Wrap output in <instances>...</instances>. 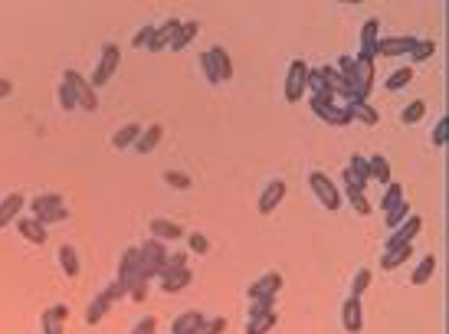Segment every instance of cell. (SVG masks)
<instances>
[{"mask_svg":"<svg viewBox=\"0 0 449 334\" xmlns=\"http://www.w3.org/2000/svg\"><path fill=\"white\" fill-rule=\"evenodd\" d=\"M167 243H158V239H148L138 246V262H141V278L151 282L154 276H161L164 266H167Z\"/></svg>","mask_w":449,"mask_h":334,"instance_id":"6da1fadb","label":"cell"},{"mask_svg":"<svg viewBox=\"0 0 449 334\" xmlns=\"http://www.w3.org/2000/svg\"><path fill=\"white\" fill-rule=\"evenodd\" d=\"M118 288H122L125 295H128V288L138 285V282H144L141 278V262H138V246H128L122 252V262H118Z\"/></svg>","mask_w":449,"mask_h":334,"instance_id":"7a4b0ae2","label":"cell"},{"mask_svg":"<svg viewBox=\"0 0 449 334\" xmlns=\"http://www.w3.org/2000/svg\"><path fill=\"white\" fill-rule=\"evenodd\" d=\"M63 82L72 89V96H76L79 108H86V112H96V108H99V98H96V89H92V82H89L86 76H79L76 69H66Z\"/></svg>","mask_w":449,"mask_h":334,"instance_id":"3957f363","label":"cell"},{"mask_svg":"<svg viewBox=\"0 0 449 334\" xmlns=\"http://www.w3.org/2000/svg\"><path fill=\"white\" fill-rule=\"evenodd\" d=\"M122 295H125V292L118 288V282H112L108 288H102V292H99V295L89 302V308H86V321H89V325H99V321H102V318L112 311V305Z\"/></svg>","mask_w":449,"mask_h":334,"instance_id":"277c9868","label":"cell"},{"mask_svg":"<svg viewBox=\"0 0 449 334\" xmlns=\"http://www.w3.org/2000/svg\"><path fill=\"white\" fill-rule=\"evenodd\" d=\"M308 187H312V193L318 197L322 207H328V210H338V207H341V191L335 187V181H331L328 174L315 171L312 177H308Z\"/></svg>","mask_w":449,"mask_h":334,"instance_id":"5b68a950","label":"cell"},{"mask_svg":"<svg viewBox=\"0 0 449 334\" xmlns=\"http://www.w3.org/2000/svg\"><path fill=\"white\" fill-rule=\"evenodd\" d=\"M118 59H122V49H118V43H106V46H102V56H99L96 72H92V89L106 86L108 79L118 72Z\"/></svg>","mask_w":449,"mask_h":334,"instance_id":"8992f818","label":"cell"},{"mask_svg":"<svg viewBox=\"0 0 449 334\" xmlns=\"http://www.w3.org/2000/svg\"><path fill=\"white\" fill-rule=\"evenodd\" d=\"M305 76H308V63L305 59H292L286 72V102H302L305 96Z\"/></svg>","mask_w":449,"mask_h":334,"instance_id":"52a82bcc","label":"cell"},{"mask_svg":"<svg viewBox=\"0 0 449 334\" xmlns=\"http://www.w3.org/2000/svg\"><path fill=\"white\" fill-rule=\"evenodd\" d=\"M423 229V220L420 217H407V223H400V226L393 229L391 236H387V243H384V249H400V246H413V239H417V233Z\"/></svg>","mask_w":449,"mask_h":334,"instance_id":"ba28073f","label":"cell"},{"mask_svg":"<svg viewBox=\"0 0 449 334\" xmlns=\"http://www.w3.org/2000/svg\"><path fill=\"white\" fill-rule=\"evenodd\" d=\"M417 43V37H384L377 39L374 46V56H384V59H397V56H407Z\"/></svg>","mask_w":449,"mask_h":334,"instance_id":"9c48e42d","label":"cell"},{"mask_svg":"<svg viewBox=\"0 0 449 334\" xmlns=\"http://www.w3.org/2000/svg\"><path fill=\"white\" fill-rule=\"evenodd\" d=\"M158 278H161V292H164V295H177V292H184V288L194 282V272H191V269H164Z\"/></svg>","mask_w":449,"mask_h":334,"instance_id":"30bf717a","label":"cell"},{"mask_svg":"<svg viewBox=\"0 0 449 334\" xmlns=\"http://www.w3.org/2000/svg\"><path fill=\"white\" fill-rule=\"evenodd\" d=\"M308 105H312V112L322 118V122L328 124H338V128H344V124H351V115H348V108H338V105H328V102H322V98H308Z\"/></svg>","mask_w":449,"mask_h":334,"instance_id":"8fae6325","label":"cell"},{"mask_svg":"<svg viewBox=\"0 0 449 334\" xmlns=\"http://www.w3.org/2000/svg\"><path fill=\"white\" fill-rule=\"evenodd\" d=\"M181 23L184 20H177V17H167L161 23V27H154V37H151V53H161V49H167L174 43V37H177V30H181Z\"/></svg>","mask_w":449,"mask_h":334,"instance_id":"7c38bea8","label":"cell"},{"mask_svg":"<svg viewBox=\"0 0 449 334\" xmlns=\"http://www.w3.org/2000/svg\"><path fill=\"white\" fill-rule=\"evenodd\" d=\"M341 181H344V197H348V203H351V207L361 213V217H367V213H371V200L364 197V187H358V181L348 174V167H344Z\"/></svg>","mask_w":449,"mask_h":334,"instance_id":"4fadbf2b","label":"cell"},{"mask_svg":"<svg viewBox=\"0 0 449 334\" xmlns=\"http://www.w3.org/2000/svg\"><path fill=\"white\" fill-rule=\"evenodd\" d=\"M377 30H381V20H364V27H361V53H358V56L354 59H367V63H374V46H377V39H381V33H377Z\"/></svg>","mask_w":449,"mask_h":334,"instance_id":"5bb4252c","label":"cell"},{"mask_svg":"<svg viewBox=\"0 0 449 334\" xmlns=\"http://www.w3.org/2000/svg\"><path fill=\"white\" fill-rule=\"evenodd\" d=\"M286 181H269L266 191L259 193V213H272L279 207V203L286 200Z\"/></svg>","mask_w":449,"mask_h":334,"instance_id":"9a60e30c","label":"cell"},{"mask_svg":"<svg viewBox=\"0 0 449 334\" xmlns=\"http://www.w3.org/2000/svg\"><path fill=\"white\" fill-rule=\"evenodd\" d=\"M207 59H210V66H213V76H217V82H229L233 79V63H229V53L223 46H213L207 49Z\"/></svg>","mask_w":449,"mask_h":334,"instance_id":"2e32d148","label":"cell"},{"mask_svg":"<svg viewBox=\"0 0 449 334\" xmlns=\"http://www.w3.org/2000/svg\"><path fill=\"white\" fill-rule=\"evenodd\" d=\"M66 321H69V308H66V305H53V308H46V311L39 315L43 334H63Z\"/></svg>","mask_w":449,"mask_h":334,"instance_id":"e0dca14e","label":"cell"},{"mask_svg":"<svg viewBox=\"0 0 449 334\" xmlns=\"http://www.w3.org/2000/svg\"><path fill=\"white\" fill-rule=\"evenodd\" d=\"M341 325L348 334H358L364 328V311H361V298H348L341 305Z\"/></svg>","mask_w":449,"mask_h":334,"instance_id":"ac0fdd59","label":"cell"},{"mask_svg":"<svg viewBox=\"0 0 449 334\" xmlns=\"http://www.w3.org/2000/svg\"><path fill=\"white\" fill-rule=\"evenodd\" d=\"M151 239H158V243H177V239H184V229L177 226L174 220L154 217V220H151Z\"/></svg>","mask_w":449,"mask_h":334,"instance_id":"d6986e66","label":"cell"},{"mask_svg":"<svg viewBox=\"0 0 449 334\" xmlns=\"http://www.w3.org/2000/svg\"><path fill=\"white\" fill-rule=\"evenodd\" d=\"M279 288H282V276H279V272H266V276L263 278H256V282H253V285H249V302H253V298H263V295H279Z\"/></svg>","mask_w":449,"mask_h":334,"instance_id":"ffe728a7","label":"cell"},{"mask_svg":"<svg viewBox=\"0 0 449 334\" xmlns=\"http://www.w3.org/2000/svg\"><path fill=\"white\" fill-rule=\"evenodd\" d=\"M203 325H207V315H201V311H184L171 325V334H197Z\"/></svg>","mask_w":449,"mask_h":334,"instance_id":"44dd1931","label":"cell"},{"mask_svg":"<svg viewBox=\"0 0 449 334\" xmlns=\"http://www.w3.org/2000/svg\"><path fill=\"white\" fill-rule=\"evenodd\" d=\"M17 233L27 239V243H37V246H43V243H46V226H39L33 217H20V220H17Z\"/></svg>","mask_w":449,"mask_h":334,"instance_id":"7402d4cb","label":"cell"},{"mask_svg":"<svg viewBox=\"0 0 449 334\" xmlns=\"http://www.w3.org/2000/svg\"><path fill=\"white\" fill-rule=\"evenodd\" d=\"M23 193H7L4 200H0V229L10 226L13 223V217H20V210H23Z\"/></svg>","mask_w":449,"mask_h":334,"instance_id":"603a6c76","label":"cell"},{"mask_svg":"<svg viewBox=\"0 0 449 334\" xmlns=\"http://www.w3.org/2000/svg\"><path fill=\"white\" fill-rule=\"evenodd\" d=\"M161 138H164V128H161V124H151V128H144V131L138 134V141H134L132 148L138 154H151L154 148H158V141H161Z\"/></svg>","mask_w":449,"mask_h":334,"instance_id":"cb8c5ba5","label":"cell"},{"mask_svg":"<svg viewBox=\"0 0 449 334\" xmlns=\"http://www.w3.org/2000/svg\"><path fill=\"white\" fill-rule=\"evenodd\" d=\"M413 256V246H400V249H384L381 256V269L384 272H393V269H400L407 259Z\"/></svg>","mask_w":449,"mask_h":334,"instance_id":"d4e9b609","label":"cell"},{"mask_svg":"<svg viewBox=\"0 0 449 334\" xmlns=\"http://www.w3.org/2000/svg\"><path fill=\"white\" fill-rule=\"evenodd\" d=\"M63 207V193H39V197H33L30 200V210H33V217H39V213H53Z\"/></svg>","mask_w":449,"mask_h":334,"instance_id":"484cf974","label":"cell"},{"mask_svg":"<svg viewBox=\"0 0 449 334\" xmlns=\"http://www.w3.org/2000/svg\"><path fill=\"white\" fill-rule=\"evenodd\" d=\"M410 82H413V66H400L384 79V89H387V92H400V89H407Z\"/></svg>","mask_w":449,"mask_h":334,"instance_id":"4316f807","label":"cell"},{"mask_svg":"<svg viewBox=\"0 0 449 334\" xmlns=\"http://www.w3.org/2000/svg\"><path fill=\"white\" fill-rule=\"evenodd\" d=\"M348 115H351V122H364V124H377L381 122V115L374 112L367 102H348Z\"/></svg>","mask_w":449,"mask_h":334,"instance_id":"83f0119b","label":"cell"},{"mask_svg":"<svg viewBox=\"0 0 449 334\" xmlns=\"http://www.w3.org/2000/svg\"><path fill=\"white\" fill-rule=\"evenodd\" d=\"M367 174H371V181L391 184V161L381 158V154H374V158H367Z\"/></svg>","mask_w":449,"mask_h":334,"instance_id":"f1b7e54d","label":"cell"},{"mask_svg":"<svg viewBox=\"0 0 449 334\" xmlns=\"http://www.w3.org/2000/svg\"><path fill=\"white\" fill-rule=\"evenodd\" d=\"M138 134H141V124H125V128H118V131L112 134V148H118V151H122V148H132L134 141H138Z\"/></svg>","mask_w":449,"mask_h":334,"instance_id":"f546056e","label":"cell"},{"mask_svg":"<svg viewBox=\"0 0 449 334\" xmlns=\"http://www.w3.org/2000/svg\"><path fill=\"white\" fill-rule=\"evenodd\" d=\"M197 33H201V23H197V20H187V23H181V30H177V37H174L171 49H174V53H181V49L187 46V43H191Z\"/></svg>","mask_w":449,"mask_h":334,"instance_id":"4dcf8cb0","label":"cell"},{"mask_svg":"<svg viewBox=\"0 0 449 334\" xmlns=\"http://www.w3.org/2000/svg\"><path fill=\"white\" fill-rule=\"evenodd\" d=\"M59 266H63V272H66L69 278L79 276V252L72 246H59Z\"/></svg>","mask_w":449,"mask_h":334,"instance_id":"1f68e13d","label":"cell"},{"mask_svg":"<svg viewBox=\"0 0 449 334\" xmlns=\"http://www.w3.org/2000/svg\"><path fill=\"white\" fill-rule=\"evenodd\" d=\"M276 325H279V315H276V311H269V315H263V318H249L246 334H269Z\"/></svg>","mask_w":449,"mask_h":334,"instance_id":"d6a6232c","label":"cell"},{"mask_svg":"<svg viewBox=\"0 0 449 334\" xmlns=\"http://www.w3.org/2000/svg\"><path fill=\"white\" fill-rule=\"evenodd\" d=\"M348 174H351L354 181H358V187H367V184H371V174H367V158L354 154L351 164H348Z\"/></svg>","mask_w":449,"mask_h":334,"instance_id":"836d02e7","label":"cell"},{"mask_svg":"<svg viewBox=\"0 0 449 334\" xmlns=\"http://www.w3.org/2000/svg\"><path fill=\"white\" fill-rule=\"evenodd\" d=\"M433 53H436V43H433V39H417L407 56H410V63H426V59H433Z\"/></svg>","mask_w":449,"mask_h":334,"instance_id":"e575fe53","label":"cell"},{"mask_svg":"<svg viewBox=\"0 0 449 334\" xmlns=\"http://www.w3.org/2000/svg\"><path fill=\"white\" fill-rule=\"evenodd\" d=\"M400 200H407V193H403V187L400 184H387V191H384V197H381V210L387 213V210H393V207H397V203Z\"/></svg>","mask_w":449,"mask_h":334,"instance_id":"d590c367","label":"cell"},{"mask_svg":"<svg viewBox=\"0 0 449 334\" xmlns=\"http://www.w3.org/2000/svg\"><path fill=\"white\" fill-rule=\"evenodd\" d=\"M433 272H436V256H423V262L417 266V272H413V285H426L433 278Z\"/></svg>","mask_w":449,"mask_h":334,"instance_id":"8d00e7d4","label":"cell"},{"mask_svg":"<svg viewBox=\"0 0 449 334\" xmlns=\"http://www.w3.org/2000/svg\"><path fill=\"white\" fill-rule=\"evenodd\" d=\"M407 217H410V200H400L393 210H387V217H384V220H387V226H391V233H393L400 223H407Z\"/></svg>","mask_w":449,"mask_h":334,"instance_id":"74e56055","label":"cell"},{"mask_svg":"<svg viewBox=\"0 0 449 334\" xmlns=\"http://www.w3.org/2000/svg\"><path fill=\"white\" fill-rule=\"evenodd\" d=\"M269 311H276V295H263L249 302V318H263Z\"/></svg>","mask_w":449,"mask_h":334,"instance_id":"f35d334b","label":"cell"},{"mask_svg":"<svg viewBox=\"0 0 449 334\" xmlns=\"http://www.w3.org/2000/svg\"><path fill=\"white\" fill-rule=\"evenodd\" d=\"M423 115H426V102H423V98H413L410 105L400 112V122H403V124H417Z\"/></svg>","mask_w":449,"mask_h":334,"instance_id":"ab89813d","label":"cell"},{"mask_svg":"<svg viewBox=\"0 0 449 334\" xmlns=\"http://www.w3.org/2000/svg\"><path fill=\"white\" fill-rule=\"evenodd\" d=\"M367 285H371V269H358V276L351 282V298H361L367 292Z\"/></svg>","mask_w":449,"mask_h":334,"instance_id":"60d3db41","label":"cell"},{"mask_svg":"<svg viewBox=\"0 0 449 334\" xmlns=\"http://www.w3.org/2000/svg\"><path fill=\"white\" fill-rule=\"evenodd\" d=\"M164 184H167V187H177V191H191V177L181 171H164Z\"/></svg>","mask_w":449,"mask_h":334,"instance_id":"b9f144b4","label":"cell"},{"mask_svg":"<svg viewBox=\"0 0 449 334\" xmlns=\"http://www.w3.org/2000/svg\"><path fill=\"white\" fill-rule=\"evenodd\" d=\"M151 37H154V27H151V23H144V27L134 33L132 46H134V49H148V46H151Z\"/></svg>","mask_w":449,"mask_h":334,"instance_id":"7bdbcfd3","label":"cell"},{"mask_svg":"<svg viewBox=\"0 0 449 334\" xmlns=\"http://www.w3.org/2000/svg\"><path fill=\"white\" fill-rule=\"evenodd\" d=\"M335 69L341 72L344 79H348V82H351L354 72H358V59H354V56H338V66Z\"/></svg>","mask_w":449,"mask_h":334,"instance_id":"ee69618b","label":"cell"},{"mask_svg":"<svg viewBox=\"0 0 449 334\" xmlns=\"http://www.w3.org/2000/svg\"><path fill=\"white\" fill-rule=\"evenodd\" d=\"M187 249H191V252H197V256H203V252L210 249V243H207V236H203V233H191V236H187Z\"/></svg>","mask_w":449,"mask_h":334,"instance_id":"f6af8a7d","label":"cell"},{"mask_svg":"<svg viewBox=\"0 0 449 334\" xmlns=\"http://www.w3.org/2000/svg\"><path fill=\"white\" fill-rule=\"evenodd\" d=\"M59 105H63V112H72V108H79L76 96H72V89H69L66 82L59 86Z\"/></svg>","mask_w":449,"mask_h":334,"instance_id":"bcb514c9","label":"cell"},{"mask_svg":"<svg viewBox=\"0 0 449 334\" xmlns=\"http://www.w3.org/2000/svg\"><path fill=\"white\" fill-rule=\"evenodd\" d=\"M69 217V210L66 207H59V210H53V213H39V217H33V220L39 223V226H46V223H63Z\"/></svg>","mask_w":449,"mask_h":334,"instance_id":"7dc6e473","label":"cell"},{"mask_svg":"<svg viewBox=\"0 0 449 334\" xmlns=\"http://www.w3.org/2000/svg\"><path fill=\"white\" fill-rule=\"evenodd\" d=\"M223 331H227V318L220 315V318H207V325H203L197 334H223Z\"/></svg>","mask_w":449,"mask_h":334,"instance_id":"c3c4849f","label":"cell"},{"mask_svg":"<svg viewBox=\"0 0 449 334\" xmlns=\"http://www.w3.org/2000/svg\"><path fill=\"white\" fill-rule=\"evenodd\" d=\"M154 331H158V318H154V315L141 318V321L132 328V334H154Z\"/></svg>","mask_w":449,"mask_h":334,"instance_id":"681fc988","label":"cell"},{"mask_svg":"<svg viewBox=\"0 0 449 334\" xmlns=\"http://www.w3.org/2000/svg\"><path fill=\"white\" fill-rule=\"evenodd\" d=\"M446 131H449V122L446 118H440V122H436V128H433V144H436V148H443V144H446Z\"/></svg>","mask_w":449,"mask_h":334,"instance_id":"f907efd6","label":"cell"},{"mask_svg":"<svg viewBox=\"0 0 449 334\" xmlns=\"http://www.w3.org/2000/svg\"><path fill=\"white\" fill-rule=\"evenodd\" d=\"M164 269H187V252H167V266Z\"/></svg>","mask_w":449,"mask_h":334,"instance_id":"816d5d0a","label":"cell"},{"mask_svg":"<svg viewBox=\"0 0 449 334\" xmlns=\"http://www.w3.org/2000/svg\"><path fill=\"white\" fill-rule=\"evenodd\" d=\"M128 298H132V302H144V298H148V282H138V285L128 288Z\"/></svg>","mask_w":449,"mask_h":334,"instance_id":"f5cc1de1","label":"cell"},{"mask_svg":"<svg viewBox=\"0 0 449 334\" xmlns=\"http://www.w3.org/2000/svg\"><path fill=\"white\" fill-rule=\"evenodd\" d=\"M201 69H203V76H207V82H210V86H220V82H217V76H213V66H210V59H207V53L201 56Z\"/></svg>","mask_w":449,"mask_h":334,"instance_id":"db71d44e","label":"cell"},{"mask_svg":"<svg viewBox=\"0 0 449 334\" xmlns=\"http://www.w3.org/2000/svg\"><path fill=\"white\" fill-rule=\"evenodd\" d=\"M10 92H13V82H10V79H0V98H7Z\"/></svg>","mask_w":449,"mask_h":334,"instance_id":"11a10c76","label":"cell"}]
</instances>
